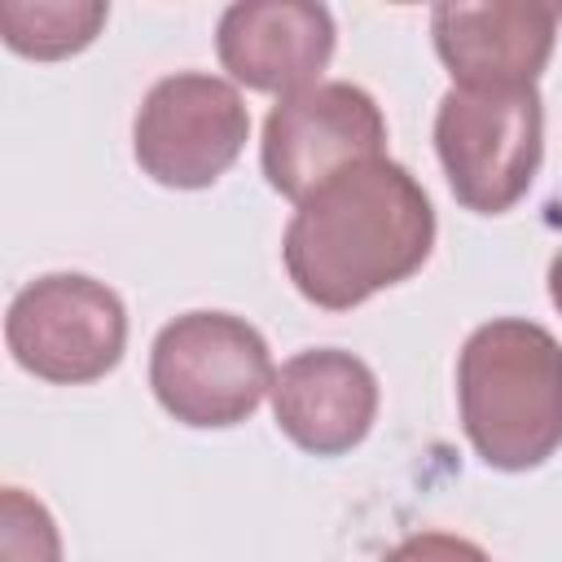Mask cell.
I'll list each match as a JSON object with an SVG mask.
<instances>
[{
    "mask_svg": "<svg viewBox=\"0 0 562 562\" xmlns=\"http://www.w3.org/2000/svg\"><path fill=\"white\" fill-rule=\"evenodd\" d=\"M0 562H61V531L53 514L22 487L0 492Z\"/></svg>",
    "mask_w": 562,
    "mask_h": 562,
    "instance_id": "12",
    "label": "cell"
},
{
    "mask_svg": "<svg viewBox=\"0 0 562 562\" xmlns=\"http://www.w3.org/2000/svg\"><path fill=\"white\" fill-rule=\"evenodd\" d=\"M457 408L483 465H544L562 448V342L522 316L483 321L457 356Z\"/></svg>",
    "mask_w": 562,
    "mask_h": 562,
    "instance_id": "2",
    "label": "cell"
},
{
    "mask_svg": "<svg viewBox=\"0 0 562 562\" xmlns=\"http://www.w3.org/2000/svg\"><path fill=\"white\" fill-rule=\"evenodd\" d=\"M110 18L101 0H0V35L18 57L61 61L83 53Z\"/></svg>",
    "mask_w": 562,
    "mask_h": 562,
    "instance_id": "11",
    "label": "cell"
},
{
    "mask_svg": "<svg viewBox=\"0 0 562 562\" xmlns=\"http://www.w3.org/2000/svg\"><path fill=\"white\" fill-rule=\"evenodd\" d=\"M246 140L250 110L237 83L206 70L162 75L132 119L136 167L162 189H211Z\"/></svg>",
    "mask_w": 562,
    "mask_h": 562,
    "instance_id": "6",
    "label": "cell"
},
{
    "mask_svg": "<svg viewBox=\"0 0 562 562\" xmlns=\"http://www.w3.org/2000/svg\"><path fill=\"white\" fill-rule=\"evenodd\" d=\"M549 299H553V307L562 312V250L549 259Z\"/></svg>",
    "mask_w": 562,
    "mask_h": 562,
    "instance_id": "14",
    "label": "cell"
},
{
    "mask_svg": "<svg viewBox=\"0 0 562 562\" xmlns=\"http://www.w3.org/2000/svg\"><path fill=\"white\" fill-rule=\"evenodd\" d=\"M430 40L452 88H527L553 57L558 9L540 0H443Z\"/></svg>",
    "mask_w": 562,
    "mask_h": 562,
    "instance_id": "8",
    "label": "cell"
},
{
    "mask_svg": "<svg viewBox=\"0 0 562 562\" xmlns=\"http://www.w3.org/2000/svg\"><path fill=\"white\" fill-rule=\"evenodd\" d=\"M382 562H492V553L452 531H417L404 536Z\"/></svg>",
    "mask_w": 562,
    "mask_h": 562,
    "instance_id": "13",
    "label": "cell"
},
{
    "mask_svg": "<svg viewBox=\"0 0 562 562\" xmlns=\"http://www.w3.org/2000/svg\"><path fill=\"white\" fill-rule=\"evenodd\" d=\"M369 158H386V114L360 83L321 79L281 97L263 119V180L294 206L338 171Z\"/></svg>",
    "mask_w": 562,
    "mask_h": 562,
    "instance_id": "7",
    "label": "cell"
},
{
    "mask_svg": "<svg viewBox=\"0 0 562 562\" xmlns=\"http://www.w3.org/2000/svg\"><path fill=\"white\" fill-rule=\"evenodd\" d=\"M272 351L263 334L233 312H184L154 334L149 391L167 417L193 430L246 422L272 395Z\"/></svg>",
    "mask_w": 562,
    "mask_h": 562,
    "instance_id": "3",
    "label": "cell"
},
{
    "mask_svg": "<svg viewBox=\"0 0 562 562\" xmlns=\"http://www.w3.org/2000/svg\"><path fill=\"white\" fill-rule=\"evenodd\" d=\"M334 44V13L312 0H237L215 26V57L228 79L277 101L321 83Z\"/></svg>",
    "mask_w": 562,
    "mask_h": 562,
    "instance_id": "9",
    "label": "cell"
},
{
    "mask_svg": "<svg viewBox=\"0 0 562 562\" xmlns=\"http://www.w3.org/2000/svg\"><path fill=\"white\" fill-rule=\"evenodd\" d=\"M378 400L373 369L342 347L299 351L272 378L277 430L312 457H342L364 443L378 422Z\"/></svg>",
    "mask_w": 562,
    "mask_h": 562,
    "instance_id": "10",
    "label": "cell"
},
{
    "mask_svg": "<svg viewBox=\"0 0 562 562\" xmlns=\"http://www.w3.org/2000/svg\"><path fill=\"white\" fill-rule=\"evenodd\" d=\"M435 154L465 211H514L536 184L544 158V101L536 83L448 88L435 110Z\"/></svg>",
    "mask_w": 562,
    "mask_h": 562,
    "instance_id": "4",
    "label": "cell"
},
{
    "mask_svg": "<svg viewBox=\"0 0 562 562\" xmlns=\"http://www.w3.org/2000/svg\"><path fill=\"white\" fill-rule=\"evenodd\" d=\"M4 342L18 369L53 386L105 378L127 347L123 299L83 272H44L26 281L4 312Z\"/></svg>",
    "mask_w": 562,
    "mask_h": 562,
    "instance_id": "5",
    "label": "cell"
},
{
    "mask_svg": "<svg viewBox=\"0 0 562 562\" xmlns=\"http://www.w3.org/2000/svg\"><path fill=\"white\" fill-rule=\"evenodd\" d=\"M435 206L395 158H369L312 189L281 237L290 285L321 312H351L408 281L435 250Z\"/></svg>",
    "mask_w": 562,
    "mask_h": 562,
    "instance_id": "1",
    "label": "cell"
}]
</instances>
